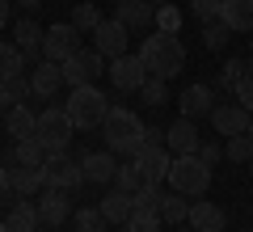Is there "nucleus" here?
I'll use <instances>...</instances> for the list:
<instances>
[{
	"label": "nucleus",
	"instance_id": "f8f14e48",
	"mask_svg": "<svg viewBox=\"0 0 253 232\" xmlns=\"http://www.w3.org/2000/svg\"><path fill=\"white\" fill-rule=\"evenodd\" d=\"M199 143H203V135H199V127H194V118H186L181 114L177 123L165 131V148L173 152V156H186V152H199Z\"/></svg>",
	"mask_w": 253,
	"mask_h": 232
},
{
	"label": "nucleus",
	"instance_id": "49530a36",
	"mask_svg": "<svg viewBox=\"0 0 253 232\" xmlns=\"http://www.w3.org/2000/svg\"><path fill=\"white\" fill-rule=\"evenodd\" d=\"M17 4L21 9H34V4H42V0H17Z\"/></svg>",
	"mask_w": 253,
	"mask_h": 232
},
{
	"label": "nucleus",
	"instance_id": "393cba45",
	"mask_svg": "<svg viewBox=\"0 0 253 232\" xmlns=\"http://www.w3.org/2000/svg\"><path fill=\"white\" fill-rule=\"evenodd\" d=\"M9 178H13V194H21V198H30L34 190H42V165H17V169H9Z\"/></svg>",
	"mask_w": 253,
	"mask_h": 232
},
{
	"label": "nucleus",
	"instance_id": "39448f33",
	"mask_svg": "<svg viewBox=\"0 0 253 232\" xmlns=\"http://www.w3.org/2000/svg\"><path fill=\"white\" fill-rule=\"evenodd\" d=\"M72 135H76V123H72V114H68L63 106H51V110H42V114H38L34 139L42 143L46 152H68Z\"/></svg>",
	"mask_w": 253,
	"mask_h": 232
},
{
	"label": "nucleus",
	"instance_id": "412c9836",
	"mask_svg": "<svg viewBox=\"0 0 253 232\" xmlns=\"http://www.w3.org/2000/svg\"><path fill=\"white\" fill-rule=\"evenodd\" d=\"M97 207H101V215H106L110 224H126V220H131V211H135V194L123 190V186H114Z\"/></svg>",
	"mask_w": 253,
	"mask_h": 232
},
{
	"label": "nucleus",
	"instance_id": "37998d69",
	"mask_svg": "<svg viewBox=\"0 0 253 232\" xmlns=\"http://www.w3.org/2000/svg\"><path fill=\"white\" fill-rule=\"evenodd\" d=\"M144 143H165V131H161V127H148V131H144Z\"/></svg>",
	"mask_w": 253,
	"mask_h": 232
},
{
	"label": "nucleus",
	"instance_id": "f03ea898",
	"mask_svg": "<svg viewBox=\"0 0 253 232\" xmlns=\"http://www.w3.org/2000/svg\"><path fill=\"white\" fill-rule=\"evenodd\" d=\"M144 118L135 114V110L126 106H110L106 123H101V135H106V148L114 152V156H135L139 148H144Z\"/></svg>",
	"mask_w": 253,
	"mask_h": 232
},
{
	"label": "nucleus",
	"instance_id": "2f4dec72",
	"mask_svg": "<svg viewBox=\"0 0 253 232\" xmlns=\"http://www.w3.org/2000/svg\"><path fill=\"white\" fill-rule=\"evenodd\" d=\"M17 165H46V148L38 139H17Z\"/></svg>",
	"mask_w": 253,
	"mask_h": 232
},
{
	"label": "nucleus",
	"instance_id": "3c124183",
	"mask_svg": "<svg viewBox=\"0 0 253 232\" xmlns=\"http://www.w3.org/2000/svg\"><path fill=\"white\" fill-rule=\"evenodd\" d=\"M249 135H253V123H249Z\"/></svg>",
	"mask_w": 253,
	"mask_h": 232
},
{
	"label": "nucleus",
	"instance_id": "c9c22d12",
	"mask_svg": "<svg viewBox=\"0 0 253 232\" xmlns=\"http://www.w3.org/2000/svg\"><path fill=\"white\" fill-rule=\"evenodd\" d=\"M156 30H169V34L181 30V9L177 4H161V9H156Z\"/></svg>",
	"mask_w": 253,
	"mask_h": 232
},
{
	"label": "nucleus",
	"instance_id": "9b49d317",
	"mask_svg": "<svg viewBox=\"0 0 253 232\" xmlns=\"http://www.w3.org/2000/svg\"><path fill=\"white\" fill-rule=\"evenodd\" d=\"M106 72H110V81H114V89H123V93L139 89V85L148 81V68H144L139 55H118V59H110Z\"/></svg>",
	"mask_w": 253,
	"mask_h": 232
},
{
	"label": "nucleus",
	"instance_id": "7c9ffc66",
	"mask_svg": "<svg viewBox=\"0 0 253 232\" xmlns=\"http://www.w3.org/2000/svg\"><path fill=\"white\" fill-rule=\"evenodd\" d=\"M165 85L169 81H161V76H148L144 85H139V93H144V106H165V101H169V89H165Z\"/></svg>",
	"mask_w": 253,
	"mask_h": 232
},
{
	"label": "nucleus",
	"instance_id": "f3484780",
	"mask_svg": "<svg viewBox=\"0 0 253 232\" xmlns=\"http://www.w3.org/2000/svg\"><path fill=\"white\" fill-rule=\"evenodd\" d=\"M42 38H46V30L38 26V21H30V17H21L17 26H13V43L26 51V59H34V63H42Z\"/></svg>",
	"mask_w": 253,
	"mask_h": 232
},
{
	"label": "nucleus",
	"instance_id": "c756f323",
	"mask_svg": "<svg viewBox=\"0 0 253 232\" xmlns=\"http://www.w3.org/2000/svg\"><path fill=\"white\" fill-rule=\"evenodd\" d=\"M161 211H131V220L123 224V232H161Z\"/></svg>",
	"mask_w": 253,
	"mask_h": 232
},
{
	"label": "nucleus",
	"instance_id": "4be33fe9",
	"mask_svg": "<svg viewBox=\"0 0 253 232\" xmlns=\"http://www.w3.org/2000/svg\"><path fill=\"white\" fill-rule=\"evenodd\" d=\"M4 127H9L13 139H34V131H38V114L26 106V101H13L9 114H4Z\"/></svg>",
	"mask_w": 253,
	"mask_h": 232
},
{
	"label": "nucleus",
	"instance_id": "ea45409f",
	"mask_svg": "<svg viewBox=\"0 0 253 232\" xmlns=\"http://www.w3.org/2000/svg\"><path fill=\"white\" fill-rule=\"evenodd\" d=\"M232 93H236V101H241V106L253 114V76H241V81L232 85Z\"/></svg>",
	"mask_w": 253,
	"mask_h": 232
},
{
	"label": "nucleus",
	"instance_id": "c03bdc74",
	"mask_svg": "<svg viewBox=\"0 0 253 232\" xmlns=\"http://www.w3.org/2000/svg\"><path fill=\"white\" fill-rule=\"evenodd\" d=\"M9 9H13V0H0V30H9Z\"/></svg>",
	"mask_w": 253,
	"mask_h": 232
},
{
	"label": "nucleus",
	"instance_id": "4468645a",
	"mask_svg": "<svg viewBox=\"0 0 253 232\" xmlns=\"http://www.w3.org/2000/svg\"><path fill=\"white\" fill-rule=\"evenodd\" d=\"M114 17L123 21V26L131 30V34H144L148 26H156V9L148 4V0H118Z\"/></svg>",
	"mask_w": 253,
	"mask_h": 232
},
{
	"label": "nucleus",
	"instance_id": "c85d7f7f",
	"mask_svg": "<svg viewBox=\"0 0 253 232\" xmlns=\"http://www.w3.org/2000/svg\"><path fill=\"white\" fill-rule=\"evenodd\" d=\"M101 21H106V17H101V9H97V4H76V13H72V26L81 30V34H93V30H97Z\"/></svg>",
	"mask_w": 253,
	"mask_h": 232
},
{
	"label": "nucleus",
	"instance_id": "0eeeda50",
	"mask_svg": "<svg viewBox=\"0 0 253 232\" xmlns=\"http://www.w3.org/2000/svg\"><path fill=\"white\" fill-rule=\"evenodd\" d=\"M63 68V85H93L101 76V72H106V59H101L97 51H76V55H68V59L59 63Z\"/></svg>",
	"mask_w": 253,
	"mask_h": 232
},
{
	"label": "nucleus",
	"instance_id": "6ab92c4d",
	"mask_svg": "<svg viewBox=\"0 0 253 232\" xmlns=\"http://www.w3.org/2000/svg\"><path fill=\"white\" fill-rule=\"evenodd\" d=\"M38 215H42V224H51V228H59L68 215H72V203H68V190H55L46 186L42 190V203H38Z\"/></svg>",
	"mask_w": 253,
	"mask_h": 232
},
{
	"label": "nucleus",
	"instance_id": "1a4fd4ad",
	"mask_svg": "<svg viewBox=\"0 0 253 232\" xmlns=\"http://www.w3.org/2000/svg\"><path fill=\"white\" fill-rule=\"evenodd\" d=\"M76 51H81V30H76L72 21H59V26L46 30V38H42V59L63 63L68 55H76Z\"/></svg>",
	"mask_w": 253,
	"mask_h": 232
},
{
	"label": "nucleus",
	"instance_id": "72a5a7b5",
	"mask_svg": "<svg viewBox=\"0 0 253 232\" xmlns=\"http://www.w3.org/2000/svg\"><path fill=\"white\" fill-rule=\"evenodd\" d=\"M114 186H123V190H144V173H139V165L131 161V165H118V173H114Z\"/></svg>",
	"mask_w": 253,
	"mask_h": 232
},
{
	"label": "nucleus",
	"instance_id": "a878e982",
	"mask_svg": "<svg viewBox=\"0 0 253 232\" xmlns=\"http://www.w3.org/2000/svg\"><path fill=\"white\" fill-rule=\"evenodd\" d=\"M26 51H21L17 43H0V81H13V76H21L26 72Z\"/></svg>",
	"mask_w": 253,
	"mask_h": 232
},
{
	"label": "nucleus",
	"instance_id": "423d86ee",
	"mask_svg": "<svg viewBox=\"0 0 253 232\" xmlns=\"http://www.w3.org/2000/svg\"><path fill=\"white\" fill-rule=\"evenodd\" d=\"M84 182V169L68 156V152H46V165H42V190L55 186V190H76Z\"/></svg>",
	"mask_w": 253,
	"mask_h": 232
},
{
	"label": "nucleus",
	"instance_id": "cd10ccee",
	"mask_svg": "<svg viewBox=\"0 0 253 232\" xmlns=\"http://www.w3.org/2000/svg\"><path fill=\"white\" fill-rule=\"evenodd\" d=\"M224 152H228V161H236V165H249V161H253V135H249V131H241V135H228Z\"/></svg>",
	"mask_w": 253,
	"mask_h": 232
},
{
	"label": "nucleus",
	"instance_id": "20e7f679",
	"mask_svg": "<svg viewBox=\"0 0 253 232\" xmlns=\"http://www.w3.org/2000/svg\"><path fill=\"white\" fill-rule=\"evenodd\" d=\"M63 110L72 114V123L81 127V131H89V127H101V123H106L110 101H106V93H101L97 85H76L72 97L63 101Z\"/></svg>",
	"mask_w": 253,
	"mask_h": 232
},
{
	"label": "nucleus",
	"instance_id": "aec40b11",
	"mask_svg": "<svg viewBox=\"0 0 253 232\" xmlns=\"http://www.w3.org/2000/svg\"><path fill=\"white\" fill-rule=\"evenodd\" d=\"M81 169H84V182L110 186V182H114V173H118V161H114V152H89V156L81 161Z\"/></svg>",
	"mask_w": 253,
	"mask_h": 232
},
{
	"label": "nucleus",
	"instance_id": "dca6fc26",
	"mask_svg": "<svg viewBox=\"0 0 253 232\" xmlns=\"http://www.w3.org/2000/svg\"><path fill=\"white\" fill-rule=\"evenodd\" d=\"M30 85H34V97L51 101L55 93H59V85H63V68L55 59H42L34 72H30Z\"/></svg>",
	"mask_w": 253,
	"mask_h": 232
},
{
	"label": "nucleus",
	"instance_id": "f704fd0d",
	"mask_svg": "<svg viewBox=\"0 0 253 232\" xmlns=\"http://www.w3.org/2000/svg\"><path fill=\"white\" fill-rule=\"evenodd\" d=\"M228 34H232V30H228L224 21H207V26H203V46H207V51H219V46L228 43Z\"/></svg>",
	"mask_w": 253,
	"mask_h": 232
},
{
	"label": "nucleus",
	"instance_id": "ddd939ff",
	"mask_svg": "<svg viewBox=\"0 0 253 232\" xmlns=\"http://www.w3.org/2000/svg\"><path fill=\"white\" fill-rule=\"evenodd\" d=\"M211 123H215V131H219V135H241V131H249L253 114L241 106V101H224V106L211 110Z\"/></svg>",
	"mask_w": 253,
	"mask_h": 232
},
{
	"label": "nucleus",
	"instance_id": "58836bf2",
	"mask_svg": "<svg viewBox=\"0 0 253 232\" xmlns=\"http://www.w3.org/2000/svg\"><path fill=\"white\" fill-rule=\"evenodd\" d=\"M9 85V97L13 101H26V97H34V85H30V76L21 72V76H13V81H4Z\"/></svg>",
	"mask_w": 253,
	"mask_h": 232
},
{
	"label": "nucleus",
	"instance_id": "bb28decb",
	"mask_svg": "<svg viewBox=\"0 0 253 232\" xmlns=\"http://www.w3.org/2000/svg\"><path fill=\"white\" fill-rule=\"evenodd\" d=\"M9 224L13 232H38V224H42V215H38V203H13L9 211Z\"/></svg>",
	"mask_w": 253,
	"mask_h": 232
},
{
	"label": "nucleus",
	"instance_id": "a18cd8bd",
	"mask_svg": "<svg viewBox=\"0 0 253 232\" xmlns=\"http://www.w3.org/2000/svg\"><path fill=\"white\" fill-rule=\"evenodd\" d=\"M9 101H13V97H9V85L0 81V114H4V110H9Z\"/></svg>",
	"mask_w": 253,
	"mask_h": 232
},
{
	"label": "nucleus",
	"instance_id": "b1692460",
	"mask_svg": "<svg viewBox=\"0 0 253 232\" xmlns=\"http://www.w3.org/2000/svg\"><path fill=\"white\" fill-rule=\"evenodd\" d=\"M161 220L169 224V228H181L186 224V215H190V203H186V194H177V190H169V194H161Z\"/></svg>",
	"mask_w": 253,
	"mask_h": 232
},
{
	"label": "nucleus",
	"instance_id": "8fccbe9b",
	"mask_svg": "<svg viewBox=\"0 0 253 232\" xmlns=\"http://www.w3.org/2000/svg\"><path fill=\"white\" fill-rule=\"evenodd\" d=\"M249 173H253V161H249Z\"/></svg>",
	"mask_w": 253,
	"mask_h": 232
},
{
	"label": "nucleus",
	"instance_id": "de8ad7c7",
	"mask_svg": "<svg viewBox=\"0 0 253 232\" xmlns=\"http://www.w3.org/2000/svg\"><path fill=\"white\" fill-rule=\"evenodd\" d=\"M0 232H13V228H9V224H0Z\"/></svg>",
	"mask_w": 253,
	"mask_h": 232
},
{
	"label": "nucleus",
	"instance_id": "f257e3e1",
	"mask_svg": "<svg viewBox=\"0 0 253 232\" xmlns=\"http://www.w3.org/2000/svg\"><path fill=\"white\" fill-rule=\"evenodd\" d=\"M139 59H144L148 76H161V81H173L181 68H186V43L169 30H156V34L144 38L139 46Z\"/></svg>",
	"mask_w": 253,
	"mask_h": 232
},
{
	"label": "nucleus",
	"instance_id": "473e14b6",
	"mask_svg": "<svg viewBox=\"0 0 253 232\" xmlns=\"http://www.w3.org/2000/svg\"><path fill=\"white\" fill-rule=\"evenodd\" d=\"M106 215H101V207H81V211H76V228L81 232H106Z\"/></svg>",
	"mask_w": 253,
	"mask_h": 232
},
{
	"label": "nucleus",
	"instance_id": "7ed1b4c3",
	"mask_svg": "<svg viewBox=\"0 0 253 232\" xmlns=\"http://www.w3.org/2000/svg\"><path fill=\"white\" fill-rule=\"evenodd\" d=\"M169 190H177V194L186 198H203L211 190V165H203L199 152H186V156H173L169 165Z\"/></svg>",
	"mask_w": 253,
	"mask_h": 232
},
{
	"label": "nucleus",
	"instance_id": "2eb2a0df",
	"mask_svg": "<svg viewBox=\"0 0 253 232\" xmlns=\"http://www.w3.org/2000/svg\"><path fill=\"white\" fill-rule=\"evenodd\" d=\"M211 101H215V85H186L181 89V97H177V110L186 118H199V114H211Z\"/></svg>",
	"mask_w": 253,
	"mask_h": 232
},
{
	"label": "nucleus",
	"instance_id": "e433bc0d",
	"mask_svg": "<svg viewBox=\"0 0 253 232\" xmlns=\"http://www.w3.org/2000/svg\"><path fill=\"white\" fill-rule=\"evenodd\" d=\"M219 4H224V0H190V13L207 26V21H219Z\"/></svg>",
	"mask_w": 253,
	"mask_h": 232
},
{
	"label": "nucleus",
	"instance_id": "9d476101",
	"mask_svg": "<svg viewBox=\"0 0 253 232\" xmlns=\"http://www.w3.org/2000/svg\"><path fill=\"white\" fill-rule=\"evenodd\" d=\"M126 34H131V30L118 17H106L93 30V51H97L101 59H118V55H126Z\"/></svg>",
	"mask_w": 253,
	"mask_h": 232
},
{
	"label": "nucleus",
	"instance_id": "4c0bfd02",
	"mask_svg": "<svg viewBox=\"0 0 253 232\" xmlns=\"http://www.w3.org/2000/svg\"><path fill=\"white\" fill-rule=\"evenodd\" d=\"M156 207H161V186L135 190V211H156Z\"/></svg>",
	"mask_w": 253,
	"mask_h": 232
},
{
	"label": "nucleus",
	"instance_id": "a19ab883",
	"mask_svg": "<svg viewBox=\"0 0 253 232\" xmlns=\"http://www.w3.org/2000/svg\"><path fill=\"white\" fill-rule=\"evenodd\" d=\"M199 156H203V165H211V169H215V161H219V156H228V152L219 148V143L203 139V143H199Z\"/></svg>",
	"mask_w": 253,
	"mask_h": 232
},
{
	"label": "nucleus",
	"instance_id": "5701e85b",
	"mask_svg": "<svg viewBox=\"0 0 253 232\" xmlns=\"http://www.w3.org/2000/svg\"><path fill=\"white\" fill-rule=\"evenodd\" d=\"M186 224H190L194 232H224L228 215L219 211L215 203H190V215H186Z\"/></svg>",
	"mask_w": 253,
	"mask_h": 232
},
{
	"label": "nucleus",
	"instance_id": "09e8293b",
	"mask_svg": "<svg viewBox=\"0 0 253 232\" xmlns=\"http://www.w3.org/2000/svg\"><path fill=\"white\" fill-rule=\"evenodd\" d=\"M173 232H186V228H173ZM190 232H194V228H190Z\"/></svg>",
	"mask_w": 253,
	"mask_h": 232
},
{
	"label": "nucleus",
	"instance_id": "79ce46f5",
	"mask_svg": "<svg viewBox=\"0 0 253 232\" xmlns=\"http://www.w3.org/2000/svg\"><path fill=\"white\" fill-rule=\"evenodd\" d=\"M9 190H13V178H9V169H4V165H0V203H4V198H9Z\"/></svg>",
	"mask_w": 253,
	"mask_h": 232
},
{
	"label": "nucleus",
	"instance_id": "a211bd4d",
	"mask_svg": "<svg viewBox=\"0 0 253 232\" xmlns=\"http://www.w3.org/2000/svg\"><path fill=\"white\" fill-rule=\"evenodd\" d=\"M219 21L232 34H253V0H224L219 4Z\"/></svg>",
	"mask_w": 253,
	"mask_h": 232
},
{
	"label": "nucleus",
	"instance_id": "6e6552de",
	"mask_svg": "<svg viewBox=\"0 0 253 232\" xmlns=\"http://www.w3.org/2000/svg\"><path fill=\"white\" fill-rule=\"evenodd\" d=\"M131 161H135V165H139V173H144V186H161V182L169 178L173 152L165 148V143H144V148H139Z\"/></svg>",
	"mask_w": 253,
	"mask_h": 232
}]
</instances>
